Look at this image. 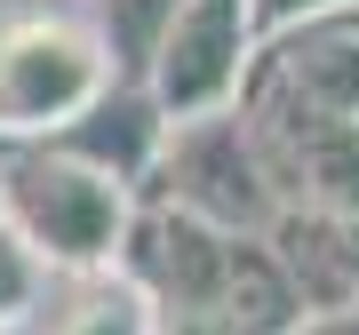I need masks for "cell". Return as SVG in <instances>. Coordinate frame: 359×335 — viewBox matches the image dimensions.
<instances>
[{
    "label": "cell",
    "instance_id": "cell-1",
    "mask_svg": "<svg viewBox=\"0 0 359 335\" xmlns=\"http://www.w3.org/2000/svg\"><path fill=\"white\" fill-rule=\"evenodd\" d=\"M0 216L16 224V240L32 247L40 271L88 280V271H112L128 256L136 184L48 136V144H16L0 160Z\"/></svg>",
    "mask_w": 359,
    "mask_h": 335
},
{
    "label": "cell",
    "instance_id": "cell-2",
    "mask_svg": "<svg viewBox=\"0 0 359 335\" xmlns=\"http://www.w3.org/2000/svg\"><path fill=\"white\" fill-rule=\"evenodd\" d=\"M120 80L96 25L8 16L0 25V144H48Z\"/></svg>",
    "mask_w": 359,
    "mask_h": 335
},
{
    "label": "cell",
    "instance_id": "cell-3",
    "mask_svg": "<svg viewBox=\"0 0 359 335\" xmlns=\"http://www.w3.org/2000/svg\"><path fill=\"white\" fill-rule=\"evenodd\" d=\"M152 176H160L168 207H192V216L231 224V232H271V216H280V192H271V176H264V152H256V136H248L240 104L168 120Z\"/></svg>",
    "mask_w": 359,
    "mask_h": 335
},
{
    "label": "cell",
    "instance_id": "cell-4",
    "mask_svg": "<svg viewBox=\"0 0 359 335\" xmlns=\"http://www.w3.org/2000/svg\"><path fill=\"white\" fill-rule=\"evenodd\" d=\"M248 104H287V112L359 120V8H327L304 25L271 32L240 80Z\"/></svg>",
    "mask_w": 359,
    "mask_h": 335
},
{
    "label": "cell",
    "instance_id": "cell-5",
    "mask_svg": "<svg viewBox=\"0 0 359 335\" xmlns=\"http://www.w3.org/2000/svg\"><path fill=\"white\" fill-rule=\"evenodd\" d=\"M240 120L264 152V176L280 207H335L359 216V120H327V112H287V104H248Z\"/></svg>",
    "mask_w": 359,
    "mask_h": 335
},
{
    "label": "cell",
    "instance_id": "cell-6",
    "mask_svg": "<svg viewBox=\"0 0 359 335\" xmlns=\"http://www.w3.org/2000/svg\"><path fill=\"white\" fill-rule=\"evenodd\" d=\"M264 240H271V256L287 264L304 311H351L359 303V216H335V207H280Z\"/></svg>",
    "mask_w": 359,
    "mask_h": 335
},
{
    "label": "cell",
    "instance_id": "cell-7",
    "mask_svg": "<svg viewBox=\"0 0 359 335\" xmlns=\"http://www.w3.org/2000/svg\"><path fill=\"white\" fill-rule=\"evenodd\" d=\"M48 335H160L152 287H144L128 264L88 271V280H80V296L56 311V327H48Z\"/></svg>",
    "mask_w": 359,
    "mask_h": 335
},
{
    "label": "cell",
    "instance_id": "cell-8",
    "mask_svg": "<svg viewBox=\"0 0 359 335\" xmlns=\"http://www.w3.org/2000/svg\"><path fill=\"white\" fill-rule=\"evenodd\" d=\"M168 16H176V0H96V32H104V48H112V64H128L144 80Z\"/></svg>",
    "mask_w": 359,
    "mask_h": 335
},
{
    "label": "cell",
    "instance_id": "cell-9",
    "mask_svg": "<svg viewBox=\"0 0 359 335\" xmlns=\"http://www.w3.org/2000/svg\"><path fill=\"white\" fill-rule=\"evenodd\" d=\"M40 296V264H32V247L16 240V224L0 216V320H25Z\"/></svg>",
    "mask_w": 359,
    "mask_h": 335
},
{
    "label": "cell",
    "instance_id": "cell-10",
    "mask_svg": "<svg viewBox=\"0 0 359 335\" xmlns=\"http://www.w3.org/2000/svg\"><path fill=\"white\" fill-rule=\"evenodd\" d=\"M248 8H256V40H271V32L304 25V16H327V8H351V0H248Z\"/></svg>",
    "mask_w": 359,
    "mask_h": 335
},
{
    "label": "cell",
    "instance_id": "cell-11",
    "mask_svg": "<svg viewBox=\"0 0 359 335\" xmlns=\"http://www.w3.org/2000/svg\"><path fill=\"white\" fill-rule=\"evenodd\" d=\"M287 335H359V303H351V311H304Z\"/></svg>",
    "mask_w": 359,
    "mask_h": 335
},
{
    "label": "cell",
    "instance_id": "cell-12",
    "mask_svg": "<svg viewBox=\"0 0 359 335\" xmlns=\"http://www.w3.org/2000/svg\"><path fill=\"white\" fill-rule=\"evenodd\" d=\"M0 335H32V327H25V320H0Z\"/></svg>",
    "mask_w": 359,
    "mask_h": 335
},
{
    "label": "cell",
    "instance_id": "cell-13",
    "mask_svg": "<svg viewBox=\"0 0 359 335\" xmlns=\"http://www.w3.org/2000/svg\"><path fill=\"white\" fill-rule=\"evenodd\" d=\"M351 8H359V0H351Z\"/></svg>",
    "mask_w": 359,
    "mask_h": 335
}]
</instances>
